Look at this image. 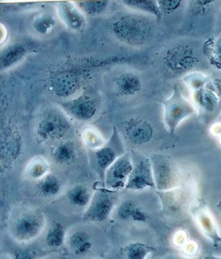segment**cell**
Wrapping results in <instances>:
<instances>
[{
    "label": "cell",
    "mask_w": 221,
    "mask_h": 259,
    "mask_svg": "<svg viewBox=\"0 0 221 259\" xmlns=\"http://www.w3.org/2000/svg\"><path fill=\"white\" fill-rule=\"evenodd\" d=\"M151 165L155 187L160 191H170L177 188L180 182V173L175 163L166 155H154Z\"/></svg>",
    "instance_id": "cell-5"
},
{
    "label": "cell",
    "mask_w": 221,
    "mask_h": 259,
    "mask_svg": "<svg viewBox=\"0 0 221 259\" xmlns=\"http://www.w3.org/2000/svg\"><path fill=\"white\" fill-rule=\"evenodd\" d=\"M110 30L118 40L130 45H142L151 39L153 22L145 16L126 14L112 22Z\"/></svg>",
    "instance_id": "cell-1"
},
{
    "label": "cell",
    "mask_w": 221,
    "mask_h": 259,
    "mask_svg": "<svg viewBox=\"0 0 221 259\" xmlns=\"http://www.w3.org/2000/svg\"><path fill=\"white\" fill-rule=\"evenodd\" d=\"M114 191L108 189H100L95 191L83 214V219L89 222H104L108 219L116 205Z\"/></svg>",
    "instance_id": "cell-7"
},
{
    "label": "cell",
    "mask_w": 221,
    "mask_h": 259,
    "mask_svg": "<svg viewBox=\"0 0 221 259\" xmlns=\"http://www.w3.org/2000/svg\"><path fill=\"white\" fill-rule=\"evenodd\" d=\"M118 218L123 221H132L137 223H146L149 219V214L144 209L132 201L126 200L118 208Z\"/></svg>",
    "instance_id": "cell-19"
},
{
    "label": "cell",
    "mask_w": 221,
    "mask_h": 259,
    "mask_svg": "<svg viewBox=\"0 0 221 259\" xmlns=\"http://www.w3.org/2000/svg\"><path fill=\"white\" fill-rule=\"evenodd\" d=\"M213 4V1H193L191 2L192 12L194 15H206L211 11Z\"/></svg>",
    "instance_id": "cell-33"
},
{
    "label": "cell",
    "mask_w": 221,
    "mask_h": 259,
    "mask_svg": "<svg viewBox=\"0 0 221 259\" xmlns=\"http://www.w3.org/2000/svg\"><path fill=\"white\" fill-rule=\"evenodd\" d=\"M124 133L132 144L145 145L154 135V130L146 120L138 118H131L124 123Z\"/></svg>",
    "instance_id": "cell-12"
},
{
    "label": "cell",
    "mask_w": 221,
    "mask_h": 259,
    "mask_svg": "<svg viewBox=\"0 0 221 259\" xmlns=\"http://www.w3.org/2000/svg\"><path fill=\"white\" fill-rule=\"evenodd\" d=\"M74 3L83 14L89 16L100 15L109 4L108 1H75Z\"/></svg>",
    "instance_id": "cell-28"
},
{
    "label": "cell",
    "mask_w": 221,
    "mask_h": 259,
    "mask_svg": "<svg viewBox=\"0 0 221 259\" xmlns=\"http://www.w3.org/2000/svg\"><path fill=\"white\" fill-rule=\"evenodd\" d=\"M66 197L71 205L76 207H86L90 204L92 195L86 187L78 185L68 190Z\"/></svg>",
    "instance_id": "cell-24"
},
{
    "label": "cell",
    "mask_w": 221,
    "mask_h": 259,
    "mask_svg": "<svg viewBox=\"0 0 221 259\" xmlns=\"http://www.w3.org/2000/svg\"><path fill=\"white\" fill-rule=\"evenodd\" d=\"M61 108L73 119L82 121L91 120L97 113V103L89 93H82L73 100L60 102Z\"/></svg>",
    "instance_id": "cell-9"
},
{
    "label": "cell",
    "mask_w": 221,
    "mask_h": 259,
    "mask_svg": "<svg viewBox=\"0 0 221 259\" xmlns=\"http://www.w3.org/2000/svg\"><path fill=\"white\" fill-rule=\"evenodd\" d=\"M123 3L130 10L154 16L158 19L162 17L156 0H126Z\"/></svg>",
    "instance_id": "cell-22"
},
{
    "label": "cell",
    "mask_w": 221,
    "mask_h": 259,
    "mask_svg": "<svg viewBox=\"0 0 221 259\" xmlns=\"http://www.w3.org/2000/svg\"><path fill=\"white\" fill-rule=\"evenodd\" d=\"M193 99L198 108L208 112H212L216 110L219 102V96L216 94L215 90L208 88L207 85L194 92Z\"/></svg>",
    "instance_id": "cell-18"
},
{
    "label": "cell",
    "mask_w": 221,
    "mask_h": 259,
    "mask_svg": "<svg viewBox=\"0 0 221 259\" xmlns=\"http://www.w3.org/2000/svg\"><path fill=\"white\" fill-rule=\"evenodd\" d=\"M51 90L58 97L66 98L80 88V80L69 72L59 73L51 78Z\"/></svg>",
    "instance_id": "cell-14"
},
{
    "label": "cell",
    "mask_w": 221,
    "mask_h": 259,
    "mask_svg": "<svg viewBox=\"0 0 221 259\" xmlns=\"http://www.w3.org/2000/svg\"><path fill=\"white\" fill-rule=\"evenodd\" d=\"M155 188L151 161L146 158H141L134 164L130 177L126 183V189L143 190Z\"/></svg>",
    "instance_id": "cell-10"
},
{
    "label": "cell",
    "mask_w": 221,
    "mask_h": 259,
    "mask_svg": "<svg viewBox=\"0 0 221 259\" xmlns=\"http://www.w3.org/2000/svg\"><path fill=\"white\" fill-rule=\"evenodd\" d=\"M126 154V149L121 139L118 130L113 128L110 139L91 154V163L101 180H104L106 171L116 160Z\"/></svg>",
    "instance_id": "cell-3"
},
{
    "label": "cell",
    "mask_w": 221,
    "mask_h": 259,
    "mask_svg": "<svg viewBox=\"0 0 221 259\" xmlns=\"http://www.w3.org/2000/svg\"><path fill=\"white\" fill-rule=\"evenodd\" d=\"M215 258H220L221 259V257H215Z\"/></svg>",
    "instance_id": "cell-36"
},
{
    "label": "cell",
    "mask_w": 221,
    "mask_h": 259,
    "mask_svg": "<svg viewBox=\"0 0 221 259\" xmlns=\"http://www.w3.org/2000/svg\"><path fill=\"white\" fill-rule=\"evenodd\" d=\"M163 124L171 135H175L176 130L182 120L195 114L196 108L190 101L181 95V90L175 85L170 98L162 101Z\"/></svg>",
    "instance_id": "cell-2"
},
{
    "label": "cell",
    "mask_w": 221,
    "mask_h": 259,
    "mask_svg": "<svg viewBox=\"0 0 221 259\" xmlns=\"http://www.w3.org/2000/svg\"><path fill=\"white\" fill-rule=\"evenodd\" d=\"M56 10L61 21L69 30L82 31L85 29L87 24L85 17L81 10L75 5V3L69 1H61L57 3Z\"/></svg>",
    "instance_id": "cell-13"
},
{
    "label": "cell",
    "mask_w": 221,
    "mask_h": 259,
    "mask_svg": "<svg viewBox=\"0 0 221 259\" xmlns=\"http://www.w3.org/2000/svg\"><path fill=\"white\" fill-rule=\"evenodd\" d=\"M203 53L209 63L221 69V33L216 38H210L203 45Z\"/></svg>",
    "instance_id": "cell-21"
},
{
    "label": "cell",
    "mask_w": 221,
    "mask_h": 259,
    "mask_svg": "<svg viewBox=\"0 0 221 259\" xmlns=\"http://www.w3.org/2000/svg\"><path fill=\"white\" fill-rule=\"evenodd\" d=\"M78 157V151L74 143L65 142L55 146L53 150V159L56 164H70L74 163Z\"/></svg>",
    "instance_id": "cell-20"
},
{
    "label": "cell",
    "mask_w": 221,
    "mask_h": 259,
    "mask_svg": "<svg viewBox=\"0 0 221 259\" xmlns=\"http://www.w3.org/2000/svg\"><path fill=\"white\" fill-rule=\"evenodd\" d=\"M182 4L181 0H159L158 5L161 11V15L173 13L178 10Z\"/></svg>",
    "instance_id": "cell-34"
},
{
    "label": "cell",
    "mask_w": 221,
    "mask_h": 259,
    "mask_svg": "<svg viewBox=\"0 0 221 259\" xmlns=\"http://www.w3.org/2000/svg\"><path fill=\"white\" fill-rule=\"evenodd\" d=\"M183 82L190 89L192 93H194L206 87L207 77L200 73H190L183 77Z\"/></svg>",
    "instance_id": "cell-32"
},
{
    "label": "cell",
    "mask_w": 221,
    "mask_h": 259,
    "mask_svg": "<svg viewBox=\"0 0 221 259\" xmlns=\"http://www.w3.org/2000/svg\"><path fill=\"white\" fill-rule=\"evenodd\" d=\"M82 136L85 145L91 149H98L105 144L101 134L91 127L85 128L82 133Z\"/></svg>",
    "instance_id": "cell-31"
},
{
    "label": "cell",
    "mask_w": 221,
    "mask_h": 259,
    "mask_svg": "<svg viewBox=\"0 0 221 259\" xmlns=\"http://www.w3.org/2000/svg\"><path fill=\"white\" fill-rule=\"evenodd\" d=\"M116 92L122 97H133L142 90V81L138 75L126 72L120 74L116 79Z\"/></svg>",
    "instance_id": "cell-15"
},
{
    "label": "cell",
    "mask_w": 221,
    "mask_h": 259,
    "mask_svg": "<svg viewBox=\"0 0 221 259\" xmlns=\"http://www.w3.org/2000/svg\"><path fill=\"white\" fill-rule=\"evenodd\" d=\"M44 225L43 216L37 212H27L15 222L13 233L17 239L28 241L40 234Z\"/></svg>",
    "instance_id": "cell-11"
},
{
    "label": "cell",
    "mask_w": 221,
    "mask_h": 259,
    "mask_svg": "<svg viewBox=\"0 0 221 259\" xmlns=\"http://www.w3.org/2000/svg\"><path fill=\"white\" fill-rule=\"evenodd\" d=\"M71 129L69 120L57 111H49L43 116L36 127V135L42 142L63 137Z\"/></svg>",
    "instance_id": "cell-6"
},
{
    "label": "cell",
    "mask_w": 221,
    "mask_h": 259,
    "mask_svg": "<svg viewBox=\"0 0 221 259\" xmlns=\"http://www.w3.org/2000/svg\"><path fill=\"white\" fill-rule=\"evenodd\" d=\"M213 85H214V89L216 92V94L221 97V77H217L216 79L213 81Z\"/></svg>",
    "instance_id": "cell-35"
},
{
    "label": "cell",
    "mask_w": 221,
    "mask_h": 259,
    "mask_svg": "<svg viewBox=\"0 0 221 259\" xmlns=\"http://www.w3.org/2000/svg\"><path fill=\"white\" fill-rule=\"evenodd\" d=\"M133 166L134 163L129 154H125L119 157L106 171L103 180L106 189L110 190L125 189Z\"/></svg>",
    "instance_id": "cell-8"
},
{
    "label": "cell",
    "mask_w": 221,
    "mask_h": 259,
    "mask_svg": "<svg viewBox=\"0 0 221 259\" xmlns=\"http://www.w3.org/2000/svg\"><path fill=\"white\" fill-rule=\"evenodd\" d=\"M65 232L64 226L59 223H55L46 234V243L51 247H60L65 242Z\"/></svg>",
    "instance_id": "cell-30"
},
{
    "label": "cell",
    "mask_w": 221,
    "mask_h": 259,
    "mask_svg": "<svg viewBox=\"0 0 221 259\" xmlns=\"http://www.w3.org/2000/svg\"><path fill=\"white\" fill-rule=\"evenodd\" d=\"M49 172V164L43 157H35L31 160L28 167L27 175L32 180H41Z\"/></svg>",
    "instance_id": "cell-27"
},
{
    "label": "cell",
    "mask_w": 221,
    "mask_h": 259,
    "mask_svg": "<svg viewBox=\"0 0 221 259\" xmlns=\"http://www.w3.org/2000/svg\"><path fill=\"white\" fill-rule=\"evenodd\" d=\"M166 68L174 75H181L196 68L200 63L196 49L189 45H176L166 51L163 55Z\"/></svg>",
    "instance_id": "cell-4"
},
{
    "label": "cell",
    "mask_w": 221,
    "mask_h": 259,
    "mask_svg": "<svg viewBox=\"0 0 221 259\" xmlns=\"http://www.w3.org/2000/svg\"><path fill=\"white\" fill-rule=\"evenodd\" d=\"M194 216L203 234L213 241L215 244L221 242V237L216 229L215 221L211 213L208 211V209L205 207L199 208L195 211Z\"/></svg>",
    "instance_id": "cell-16"
},
{
    "label": "cell",
    "mask_w": 221,
    "mask_h": 259,
    "mask_svg": "<svg viewBox=\"0 0 221 259\" xmlns=\"http://www.w3.org/2000/svg\"><path fill=\"white\" fill-rule=\"evenodd\" d=\"M126 257L129 259H144L154 252L155 248L143 243H133L124 248Z\"/></svg>",
    "instance_id": "cell-29"
},
{
    "label": "cell",
    "mask_w": 221,
    "mask_h": 259,
    "mask_svg": "<svg viewBox=\"0 0 221 259\" xmlns=\"http://www.w3.org/2000/svg\"><path fill=\"white\" fill-rule=\"evenodd\" d=\"M56 21L54 16L49 13H41L32 21V28L37 33L42 35L49 34L55 28Z\"/></svg>",
    "instance_id": "cell-26"
},
{
    "label": "cell",
    "mask_w": 221,
    "mask_h": 259,
    "mask_svg": "<svg viewBox=\"0 0 221 259\" xmlns=\"http://www.w3.org/2000/svg\"><path fill=\"white\" fill-rule=\"evenodd\" d=\"M27 55V47L25 45L17 42L7 46L3 49L0 55V65L1 69L10 68L13 65H17Z\"/></svg>",
    "instance_id": "cell-17"
},
{
    "label": "cell",
    "mask_w": 221,
    "mask_h": 259,
    "mask_svg": "<svg viewBox=\"0 0 221 259\" xmlns=\"http://www.w3.org/2000/svg\"><path fill=\"white\" fill-rule=\"evenodd\" d=\"M69 245L77 255H84L91 248L90 235L84 231H76L75 233L71 234Z\"/></svg>",
    "instance_id": "cell-23"
},
{
    "label": "cell",
    "mask_w": 221,
    "mask_h": 259,
    "mask_svg": "<svg viewBox=\"0 0 221 259\" xmlns=\"http://www.w3.org/2000/svg\"><path fill=\"white\" fill-rule=\"evenodd\" d=\"M39 192L43 196L50 198L55 197L60 192L61 184L58 179L55 175L48 174L45 176L43 179H41L39 183L37 185Z\"/></svg>",
    "instance_id": "cell-25"
}]
</instances>
